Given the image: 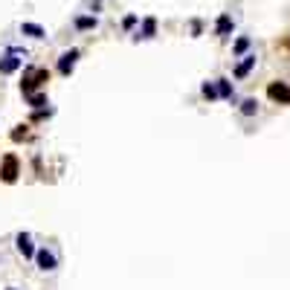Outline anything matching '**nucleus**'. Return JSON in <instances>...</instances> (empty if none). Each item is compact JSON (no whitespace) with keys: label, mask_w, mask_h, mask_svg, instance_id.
Here are the masks:
<instances>
[{"label":"nucleus","mask_w":290,"mask_h":290,"mask_svg":"<svg viewBox=\"0 0 290 290\" xmlns=\"http://www.w3.org/2000/svg\"><path fill=\"white\" fill-rule=\"evenodd\" d=\"M46 79H50V72L46 70H29L27 76H23V82H20V90H23V96H35V87L41 82H46Z\"/></svg>","instance_id":"nucleus-1"},{"label":"nucleus","mask_w":290,"mask_h":290,"mask_svg":"<svg viewBox=\"0 0 290 290\" xmlns=\"http://www.w3.org/2000/svg\"><path fill=\"white\" fill-rule=\"evenodd\" d=\"M0 177H3L6 183H15V180H18V157H15V154H6V157H3Z\"/></svg>","instance_id":"nucleus-2"},{"label":"nucleus","mask_w":290,"mask_h":290,"mask_svg":"<svg viewBox=\"0 0 290 290\" xmlns=\"http://www.w3.org/2000/svg\"><path fill=\"white\" fill-rule=\"evenodd\" d=\"M15 247H18V253L23 255V258H35V244H32V235L29 232H20L18 238H15Z\"/></svg>","instance_id":"nucleus-3"},{"label":"nucleus","mask_w":290,"mask_h":290,"mask_svg":"<svg viewBox=\"0 0 290 290\" xmlns=\"http://www.w3.org/2000/svg\"><path fill=\"white\" fill-rule=\"evenodd\" d=\"M20 67H23V58H20L18 53H9V55L0 58V72H3V76H12V72L20 70Z\"/></svg>","instance_id":"nucleus-4"},{"label":"nucleus","mask_w":290,"mask_h":290,"mask_svg":"<svg viewBox=\"0 0 290 290\" xmlns=\"http://www.w3.org/2000/svg\"><path fill=\"white\" fill-rule=\"evenodd\" d=\"M76 61H79V50L61 53V58H58V72H61V76H70V70L76 67Z\"/></svg>","instance_id":"nucleus-5"},{"label":"nucleus","mask_w":290,"mask_h":290,"mask_svg":"<svg viewBox=\"0 0 290 290\" xmlns=\"http://www.w3.org/2000/svg\"><path fill=\"white\" fill-rule=\"evenodd\" d=\"M35 261H38V267H41L44 273H50V270H55V267H58V258H55L50 250H38V253H35Z\"/></svg>","instance_id":"nucleus-6"},{"label":"nucleus","mask_w":290,"mask_h":290,"mask_svg":"<svg viewBox=\"0 0 290 290\" xmlns=\"http://www.w3.org/2000/svg\"><path fill=\"white\" fill-rule=\"evenodd\" d=\"M267 96L276 102H290V87L284 82H273L270 87H267Z\"/></svg>","instance_id":"nucleus-7"},{"label":"nucleus","mask_w":290,"mask_h":290,"mask_svg":"<svg viewBox=\"0 0 290 290\" xmlns=\"http://www.w3.org/2000/svg\"><path fill=\"white\" fill-rule=\"evenodd\" d=\"M253 67H255V55H244V61L235 67V79H247Z\"/></svg>","instance_id":"nucleus-8"},{"label":"nucleus","mask_w":290,"mask_h":290,"mask_svg":"<svg viewBox=\"0 0 290 290\" xmlns=\"http://www.w3.org/2000/svg\"><path fill=\"white\" fill-rule=\"evenodd\" d=\"M218 96L221 99H235V87H232V82L229 79H218Z\"/></svg>","instance_id":"nucleus-9"},{"label":"nucleus","mask_w":290,"mask_h":290,"mask_svg":"<svg viewBox=\"0 0 290 290\" xmlns=\"http://www.w3.org/2000/svg\"><path fill=\"white\" fill-rule=\"evenodd\" d=\"M215 32L218 35H229V32H232V18H229V15H221L218 23H215Z\"/></svg>","instance_id":"nucleus-10"},{"label":"nucleus","mask_w":290,"mask_h":290,"mask_svg":"<svg viewBox=\"0 0 290 290\" xmlns=\"http://www.w3.org/2000/svg\"><path fill=\"white\" fill-rule=\"evenodd\" d=\"M154 29H157V20L154 18H145L142 20V29L136 32V38H154Z\"/></svg>","instance_id":"nucleus-11"},{"label":"nucleus","mask_w":290,"mask_h":290,"mask_svg":"<svg viewBox=\"0 0 290 290\" xmlns=\"http://www.w3.org/2000/svg\"><path fill=\"white\" fill-rule=\"evenodd\" d=\"M20 32H23V35H29V38H44L46 35L44 27H38V23H20Z\"/></svg>","instance_id":"nucleus-12"},{"label":"nucleus","mask_w":290,"mask_h":290,"mask_svg":"<svg viewBox=\"0 0 290 290\" xmlns=\"http://www.w3.org/2000/svg\"><path fill=\"white\" fill-rule=\"evenodd\" d=\"M96 23H99V20L93 18V15H82V18H76V29H96Z\"/></svg>","instance_id":"nucleus-13"},{"label":"nucleus","mask_w":290,"mask_h":290,"mask_svg":"<svg viewBox=\"0 0 290 290\" xmlns=\"http://www.w3.org/2000/svg\"><path fill=\"white\" fill-rule=\"evenodd\" d=\"M241 113H244V116H255V113H258V102H255V99H244V102H241Z\"/></svg>","instance_id":"nucleus-14"},{"label":"nucleus","mask_w":290,"mask_h":290,"mask_svg":"<svg viewBox=\"0 0 290 290\" xmlns=\"http://www.w3.org/2000/svg\"><path fill=\"white\" fill-rule=\"evenodd\" d=\"M203 96H206L209 102L221 99V96H218V84H215V82H206V84H203Z\"/></svg>","instance_id":"nucleus-15"},{"label":"nucleus","mask_w":290,"mask_h":290,"mask_svg":"<svg viewBox=\"0 0 290 290\" xmlns=\"http://www.w3.org/2000/svg\"><path fill=\"white\" fill-rule=\"evenodd\" d=\"M247 50H250V38H238L235 44H232V53L235 55H244Z\"/></svg>","instance_id":"nucleus-16"},{"label":"nucleus","mask_w":290,"mask_h":290,"mask_svg":"<svg viewBox=\"0 0 290 290\" xmlns=\"http://www.w3.org/2000/svg\"><path fill=\"white\" fill-rule=\"evenodd\" d=\"M29 105H32V108H44L46 96H44V93H35V96H29Z\"/></svg>","instance_id":"nucleus-17"},{"label":"nucleus","mask_w":290,"mask_h":290,"mask_svg":"<svg viewBox=\"0 0 290 290\" xmlns=\"http://www.w3.org/2000/svg\"><path fill=\"white\" fill-rule=\"evenodd\" d=\"M134 23H136V15H128V18H125V29H131Z\"/></svg>","instance_id":"nucleus-18"},{"label":"nucleus","mask_w":290,"mask_h":290,"mask_svg":"<svg viewBox=\"0 0 290 290\" xmlns=\"http://www.w3.org/2000/svg\"><path fill=\"white\" fill-rule=\"evenodd\" d=\"M9 290H15V287H9Z\"/></svg>","instance_id":"nucleus-19"}]
</instances>
